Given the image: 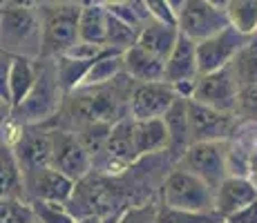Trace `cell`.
Returning a JSON list of instances; mask_svg holds the SVG:
<instances>
[{
  "instance_id": "obj_1",
  "label": "cell",
  "mask_w": 257,
  "mask_h": 223,
  "mask_svg": "<svg viewBox=\"0 0 257 223\" xmlns=\"http://www.w3.org/2000/svg\"><path fill=\"white\" fill-rule=\"evenodd\" d=\"M159 205L186 212H217V192L197 174L175 165L157 190Z\"/></svg>"
},
{
  "instance_id": "obj_2",
  "label": "cell",
  "mask_w": 257,
  "mask_h": 223,
  "mask_svg": "<svg viewBox=\"0 0 257 223\" xmlns=\"http://www.w3.org/2000/svg\"><path fill=\"white\" fill-rule=\"evenodd\" d=\"M63 96H67V94L63 92L61 83H58L56 65L52 63L49 67L38 69L34 89L9 116H14L16 123H21V125H47L52 118H56L61 114Z\"/></svg>"
},
{
  "instance_id": "obj_3",
  "label": "cell",
  "mask_w": 257,
  "mask_h": 223,
  "mask_svg": "<svg viewBox=\"0 0 257 223\" xmlns=\"http://www.w3.org/2000/svg\"><path fill=\"white\" fill-rule=\"evenodd\" d=\"M3 52L16 56H43V16L38 9L3 5Z\"/></svg>"
},
{
  "instance_id": "obj_4",
  "label": "cell",
  "mask_w": 257,
  "mask_h": 223,
  "mask_svg": "<svg viewBox=\"0 0 257 223\" xmlns=\"http://www.w3.org/2000/svg\"><path fill=\"white\" fill-rule=\"evenodd\" d=\"M43 16V56L58 58L81 41L78 21L81 7L78 5H49L41 9Z\"/></svg>"
},
{
  "instance_id": "obj_5",
  "label": "cell",
  "mask_w": 257,
  "mask_h": 223,
  "mask_svg": "<svg viewBox=\"0 0 257 223\" xmlns=\"http://www.w3.org/2000/svg\"><path fill=\"white\" fill-rule=\"evenodd\" d=\"M175 165H181L184 170L197 174L217 192V187L233 174L230 172V141L192 143L190 150Z\"/></svg>"
},
{
  "instance_id": "obj_6",
  "label": "cell",
  "mask_w": 257,
  "mask_h": 223,
  "mask_svg": "<svg viewBox=\"0 0 257 223\" xmlns=\"http://www.w3.org/2000/svg\"><path fill=\"white\" fill-rule=\"evenodd\" d=\"M52 130V167L70 176L72 181H83L94 172V158L87 147L81 143L76 132L65 127H49Z\"/></svg>"
},
{
  "instance_id": "obj_7",
  "label": "cell",
  "mask_w": 257,
  "mask_h": 223,
  "mask_svg": "<svg viewBox=\"0 0 257 223\" xmlns=\"http://www.w3.org/2000/svg\"><path fill=\"white\" fill-rule=\"evenodd\" d=\"M239 92H241V87L237 83L233 69L226 67L212 74H201L195 83L190 101L201 103V105L226 112V114H235Z\"/></svg>"
},
{
  "instance_id": "obj_8",
  "label": "cell",
  "mask_w": 257,
  "mask_h": 223,
  "mask_svg": "<svg viewBox=\"0 0 257 223\" xmlns=\"http://www.w3.org/2000/svg\"><path fill=\"white\" fill-rule=\"evenodd\" d=\"M177 27L186 38L201 43L206 38L219 34L221 29L230 27V21L226 9L215 7V5L206 3V0H188L184 9L179 12Z\"/></svg>"
},
{
  "instance_id": "obj_9",
  "label": "cell",
  "mask_w": 257,
  "mask_h": 223,
  "mask_svg": "<svg viewBox=\"0 0 257 223\" xmlns=\"http://www.w3.org/2000/svg\"><path fill=\"white\" fill-rule=\"evenodd\" d=\"M250 36L237 32L235 27H226L219 34L197 43V61H199V76L201 74H212L219 69L230 67L235 56L241 52Z\"/></svg>"
},
{
  "instance_id": "obj_10",
  "label": "cell",
  "mask_w": 257,
  "mask_h": 223,
  "mask_svg": "<svg viewBox=\"0 0 257 223\" xmlns=\"http://www.w3.org/2000/svg\"><path fill=\"white\" fill-rule=\"evenodd\" d=\"M14 154L23 167L25 178L52 167V130L47 125H23L21 136L14 143Z\"/></svg>"
},
{
  "instance_id": "obj_11",
  "label": "cell",
  "mask_w": 257,
  "mask_h": 223,
  "mask_svg": "<svg viewBox=\"0 0 257 223\" xmlns=\"http://www.w3.org/2000/svg\"><path fill=\"white\" fill-rule=\"evenodd\" d=\"M179 92L175 85L161 83H135L130 94V118L135 121H150V118H164L166 112L175 105Z\"/></svg>"
},
{
  "instance_id": "obj_12",
  "label": "cell",
  "mask_w": 257,
  "mask_h": 223,
  "mask_svg": "<svg viewBox=\"0 0 257 223\" xmlns=\"http://www.w3.org/2000/svg\"><path fill=\"white\" fill-rule=\"evenodd\" d=\"M36 76L38 67L34 65V58L3 52V103H7L9 112H14L29 96Z\"/></svg>"
},
{
  "instance_id": "obj_13",
  "label": "cell",
  "mask_w": 257,
  "mask_h": 223,
  "mask_svg": "<svg viewBox=\"0 0 257 223\" xmlns=\"http://www.w3.org/2000/svg\"><path fill=\"white\" fill-rule=\"evenodd\" d=\"M188 112H190L192 143L230 141V136L235 134L237 125H239V118L235 114L212 110V107H206L195 101L188 103Z\"/></svg>"
},
{
  "instance_id": "obj_14",
  "label": "cell",
  "mask_w": 257,
  "mask_h": 223,
  "mask_svg": "<svg viewBox=\"0 0 257 223\" xmlns=\"http://www.w3.org/2000/svg\"><path fill=\"white\" fill-rule=\"evenodd\" d=\"M199 78V61H197V43L186 38L184 34L179 36L172 54L166 61V83L175 85L179 96L190 98L195 83Z\"/></svg>"
},
{
  "instance_id": "obj_15",
  "label": "cell",
  "mask_w": 257,
  "mask_h": 223,
  "mask_svg": "<svg viewBox=\"0 0 257 223\" xmlns=\"http://www.w3.org/2000/svg\"><path fill=\"white\" fill-rule=\"evenodd\" d=\"M27 196L29 201H52V203H70L76 192V181L58 172L56 167H47L36 174L27 176Z\"/></svg>"
},
{
  "instance_id": "obj_16",
  "label": "cell",
  "mask_w": 257,
  "mask_h": 223,
  "mask_svg": "<svg viewBox=\"0 0 257 223\" xmlns=\"http://www.w3.org/2000/svg\"><path fill=\"white\" fill-rule=\"evenodd\" d=\"M257 201V185L253 178L230 174L217 187V205L215 210L219 212L224 219H230L239 210H244L246 205H250Z\"/></svg>"
},
{
  "instance_id": "obj_17",
  "label": "cell",
  "mask_w": 257,
  "mask_h": 223,
  "mask_svg": "<svg viewBox=\"0 0 257 223\" xmlns=\"http://www.w3.org/2000/svg\"><path fill=\"white\" fill-rule=\"evenodd\" d=\"M188 103H190V98L179 96L175 101V105H172L164 116L168 134H170L168 158H170L172 163H179L181 156H184L192 145V130H190V112H188Z\"/></svg>"
},
{
  "instance_id": "obj_18",
  "label": "cell",
  "mask_w": 257,
  "mask_h": 223,
  "mask_svg": "<svg viewBox=\"0 0 257 223\" xmlns=\"http://www.w3.org/2000/svg\"><path fill=\"white\" fill-rule=\"evenodd\" d=\"M135 121V118H132ZM135 147L137 158H150L166 154L170 150V134H168L164 118H150V121H135Z\"/></svg>"
},
{
  "instance_id": "obj_19",
  "label": "cell",
  "mask_w": 257,
  "mask_h": 223,
  "mask_svg": "<svg viewBox=\"0 0 257 223\" xmlns=\"http://www.w3.org/2000/svg\"><path fill=\"white\" fill-rule=\"evenodd\" d=\"M123 74L135 83H161L166 81V61L135 45L123 54Z\"/></svg>"
},
{
  "instance_id": "obj_20",
  "label": "cell",
  "mask_w": 257,
  "mask_h": 223,
  "mask_svg": "<svg viewBox=\"0 0 257 223\" xmlns=\"http://www.w3.org/2000/svg\"><path fill=\"white\" fill-rule=\"evenodd\" d=\"M181 32L177 25H168V23H161V21H148L146 25L141 27V34H139V47H143L146 52L155 54L157 58L161 61H168V56L172 54L177 41H179Z\"/></svg>"
},
{
  "instance_id": "obj_21",
  "label": "cell",
  "mask_w": 257,
  "mask_h": 223,
  "mask_svg": "<svg viewBox=\"0 0 257 223\" xmlns=\"http://www.w3.org/2000/svg\"><path fill=\"white\" fill-rule=\"evenodd\" d=\"M0 185H3V199L29 201L23 167L14 154V147L7 143H3V150H0Z\"/></svg>"
},
{
  "instance_id": "obj_22",
  "label": "cell",
  "mask_w": 257,
  "mask_h": 223,
  "mask_svg": "<svg viewBox=\"0 0 257 223\" xmlns=\"http://www.w3.org/2000/svg\"><path fill=\"white\" fill-rule=\"evenodd\" d=\"M121 74H123V52H116V49L107 47L105 52L92 63L81 89L105 87V85H110V83H114Z\"/></svg>"
},
{
  "instance_id": "obj_23",
  "label": "cell",
  "mask_w": 257,
  "mask_h": 223,
  "mask_svg": "<svg viewBox=\"0 0 257 223\" xmlns=\"http://www.w3.org/2000/svg\"><path fill=\"white\" fill-rule=\"evenodd\" d=\"M107 23H110V9L105 5L81 9V21H78L81 41L107 47Z\"/></svg>"
},
{
  "instance_id": "obj_24",
  "label": "cell",
  "mask_w": 257,
  "mask_h": 223,
  "mask_svg": "<svg viewBox=\"0 0 257 223\" xmlns=\"http://www.w3.org/2000/svg\"><path fill=\"white\" fill-rule=\"evenodd\" d=\"M230 69H233L239 87L257 85V34L250 36V41L241 47V52L230 63Z\"/></svg>"
},
{
  "instance_id": "obj_25",
  "label": "cell",
  "mask_w": 257,
  "mask_h": 223,
  "mask_svg": "<svg viewBox=\"0 0 257 223\" xmlns=\"http://www.w3.org/2000/svg\"><path fill=\"white\" fill-rule=\"evenodd\" d=\"M226 14H228L230 27H235L237 32L246 36L257 34V0H230Z\"/></svg>"
},
{
  "instance_id": "obj_26",
  "label": "cell",
  "mask_w": 257,
  "mask_h": 223,
  "mask_svg": "<svg viewBox=\"0 0 257 223\" xmlns=\"http://www.w3.org/2000/svg\"><path fill=\"white\" fill-rule=\"evenodd\" d=\"M139 34H141L139 27L125 23L123 18H118L110 12V23H107V47L110 49L125 54L127 49L139 43Z\"/></svg>"
},
{
  "instance_id": "obj_27",
  "label": "cell",
  "mask_w": 257,
  "mask_h": 223,
  "mask_svg": "<svg viewBox=\"0 0 257 223\" xmlns=\"http://www.w3.org/2000/svg\"><path fill=\"white\" fill-rule=\"evenodd\" d=\"M38 223H78V216L72 212L70 203L52 201H29Z\"/></svg>"
},
{
  "instance_id": "obj_28",
  "label": "cell",
  "mask_w": 257,
  "mask_h": 223,
  "mask_svg": "<svg viewBox=\"0 0 257 223\" xmlns=\"http://www.w3.org/2000/svg\"><path fill=\"white\" fill-rule=\"evenodd\" d=\"M224 216L219 212H186V210H170L159 205L157 210V223H221Z\"/></svg>"
},
{
  "instance_id": "obj_29",
  "label": "cell",
  "mask_w": 257,
  "mask_h": 223,
  "mask_svg": "<svg viewBox=\"0 0 257 223\" xmlns=\"http://www.w3.org/2000/svg\"><path fill=\"white\" fill-rule=\"evenodd\" d=\"M0 223H36L32 203L18 199H3V203H0Z\"/></svg>"
},
{
  "instance_id": "obj_30",
  "label": "cell",
  "mask_w": 257,
  "mask_h": 223,
  "mask_svg": "<svg viewBox=\"0 0 257 223\" xmlns=\"http://www.w3.org/2000/svg\"><path fill=\"white\" fill-rule=\"evenodd\" d=\"M235 116L244 123H253V125H257V85L241 87L239 98H237Z\"/></svg>"
},
{
  "instance_id": "obj_31",
  "label": "cell",
  "mask_w": 257,
  "mask_h": 223,
  "mask_svg": "<svg viewBox=\"0 0 257 223\" xmlns=\"http://www.w3.org/2000/svg\"><path fill=\"white\" fill-rule=\"evenodd\" d=\"M157 210H159V201L130 205L127 210H123L121 216H116L114 223H157Z\"/></svg>"
},
{
  "instance_id": "obj_32",
  "label": "cell",
  "mask_w": 257,
  "mask_h": 223,
  "mask_svg": "<svg viewBox=\"0 0 257 223\" xmlns=\"http://www.w3.org/2000/svg\"><path fill=\"white\" fill-rule=\"evenodd\" d=\"M150 12V16L155 21H161V23H168V25H177L179 16L175 14V9L168 5V0H143Z\"/></svg>"
},
{
  "instance_id": "obj_33",
  "label": "cell",
  "mask_w": 257,
  "mask_h": 223,
  "mask_svg": "<svg viewBox=\"0 0 257 223\" xmlns=\"http://www.w3.org/2000/svg\"><path fill=\"white\" fill-rule=\"evenodd\" d=\"M228 221L230 223H257V201H253L250 205H246L244 210L233 214Z\"/></svg>"
},
{
  "instance_id": "obj_34",
  "label": "cell",
  "mask_w": 257,
  "mask_h": 223,
  "mask_svg": "<svg viewBox=\"0 0 257 223\" xmlns=\"http://www.w3.org/2000/svg\"><path fill=\"white\" fill-rule=\"evenodd\" d=\"M76 5L81 9H85V7H98V5H103V0H76Z\"/></svg>"
},
{
  "instance_id": "obj_35",
  "label": "cell",
  "mask_w": 257,
  "mask_h": 223,
  "mask_svg": "<svg viewBox=\"0 0 257 223\" xmlns=\"http://www.w3.org/2000/svg\"><path fill=\"white\" fill-rule=\"evenodd\" d=\"M130 0H103V5H105L107 9H116V7H123V5H127Z\"/></svg>"
},
{
  "instance_id": "obj_36",
  "label": "cell",
  "mask_w": 257,
  "mask_h": 223,
  "mask_svg": "<svg viewBox=\"0 0 257 223\" xmlns=\"http://www.w3.org/2000/svg\"><path fill=\"white\" fill-rule=\"evenodd\" d=\"M186 3H188V0H168V5H170V7L175 9L177 16H179V12L184 9V5H186Z\"/></svg>"
},
{
  "instance_id": "obj_37",
  "label": "cell",
  "mask_w": 257,
  "mask_h": 223,
  "mask_svg": "<svg viewBox=\"0 0 257 223\" xmlns=\"http://www.w3.org/2000/svg\"><path fill=\"white\" fill-rule=\"evenodd\" d=\"M49 5H76V0H43V7Z\"/></svg>"
},
{
  "instance_id": "obj_38",
  "label": "cell",
  "mask_w": 257,
  "mask_h": 223,
  "mask_svg": "<svg viewBox=\"0 0 257 223\" xmlns=\"http://www.w3.org/2000/svg\"><path fill=\"white\" fill-rule=\"evenodd\" d=\"M206 3L215 5V7H219V9H226V7H228V3H230V0H206Z\"/></svg>"
},
{
  "instance_id": "obj_39",
  "label": "cell",
  "mask_w": 257,
  "mask_h": 223,
  "mask_svg": "<svg viewBox=\"0 0 257 223\" xmlns=\"http://www.w3.org/2000/svg\"><path fill=\"white\" fill-rule=\"evenodd\" d=\"M221 223H230V221H228V219H224V221H221Z\"/></svg>"
},
{
  "instance_id": "obj_40",
  "label": "cell",
  "mask_w": 257,
  "mask_h": 223,
  "mask_svg": "<svg viewBox=\"0 0 257 223\" xmlns=\"http://www.w3.org/2000/svg\"><path fill=\"white\" fill-rule=\"evenodd\" d=\"M3 3H5V0H3Z\"/></svg>"
},
{
  "instance_id": "obj_41",
  "label": "cell",
  "mask_w": 257,
  "mask_h": 223,
  "mask_svg": "<svg viewBox=\"0 0 257 223\" xmlns=\"http://www.w3.org/2000/svg\"><path fill=\"white\" fill-rule=\"evenodd\" d=\"M36 223H38V221H36Z\"/></svg>"
}]
</instances>
